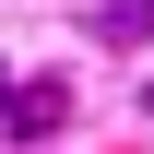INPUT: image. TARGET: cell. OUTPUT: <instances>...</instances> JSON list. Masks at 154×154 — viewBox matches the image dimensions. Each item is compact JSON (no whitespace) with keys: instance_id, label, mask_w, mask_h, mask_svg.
<instances>
[{"instance_id":"1","label":"cell","mask_w":154,"mask_h":154,"mask_svg":"<svg viewBox=\"0 0 154 154\" xmlns=\"http://www.w3.org/2000/svg\"><path fill=\"white\" fill-rule=\"evenodd\" d=\"M0 107H12V83H0Z\"/></svg>"}]
</instances>
